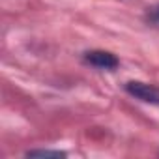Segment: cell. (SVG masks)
I'll use <instances>...</instances> for the list:
<instances>
[{"label": "cell", "instance_id": "cell-2", "mask_svg": "<svg viewBox=\"0 0 159 159\" xmlns=\"http://www.w3.org/2000/svg\"><path fill=\"white\" fill-rule=\"evenodd\" d=\"M84 62L98 67V69H107V71H114L120 66V60L116 58V54L109 52V51H101V49H94V51H86L84 52Z\"/></svg>", "mask_w": 159, "mask_h": 159}, {"label": "cell", "instance_id": "cell-4", "mask_svg": "<svg viewBox=\"0 0 159 159\" xmlns=\"http://www.w3.org/2000/svg\"><path fill=\"white\" fill-rule=\"evenodd\" d=\"M148 21L153 23V25H159V4L153 6V8H150V11H148Z\"/></svg>", "mask_w": 159, "mask_h": 159}, {"label": "cell", "instance_id": "cell-1", "mask_svg": "<svg viewBox=\"0 0 159 159\" xmlns=\"http://www.w3.org/2000/svg\"><path fill=\"white\" fill-rule=\"evenodd\" d=\"M124 90L131 98H135L142 103H150V105L159 107V86H155V84L142 83V81H127L124 84Z\"/></svg>", "mask_w": 159, "mask_h": 159}, {"label": "cell", "instance_id": "cell-3", "mask_svg": "<svg viewBox=\"0 0 159 159\" xmlns=\"http://www.w3.org/2000/svg\"><path fill=\"white\" fill-rule=\"evenodd\" d=\"M67 153L62 150H30L26 152V157H66Z\"/></svg>", "mask_w": 159, "mask_h": 159}]
</instances>
